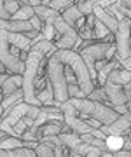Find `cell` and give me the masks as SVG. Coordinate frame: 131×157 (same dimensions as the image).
Segmentation results:
<instances>
[{"label":"cell","instance_id":"cell-1","mask_svg":"<svg viewBox=\"0 0 131 157\" xmlns=\"http://www.w3.org/2000/svg\"><path fill=\"white\" fill-rule=\"evenodd\" d=\"M56 49V45L52 40L42 39L39 42H35L30 47L26 59H25V72H23V91H25V101L32 103L35 107H42L40 100L37 98L35 87H37V78H39V72L42 63H46L47 54H51Z\"/></svg>","mask_w":131,"mask_h":157},{"label":"cell","instance_id":"cell-2","mask_svg":"<svg viewBox=\"0 0 131 157\" xmlns=\"http://www.w3.org/2000/svg\"><path fill=\"white\" fill-rule=\"evenodd\" d=\"M68 101L75 107V110L79 112V115H89V117L98 119L100 122L110 124L112 121L119 117V113L115 112L114 107H108L103 101H96V100H89L87 96L86 98H68Z\"/></svg>","mask_w":131,"mask_h":157},{"label":"cell","instance_id":"cell-3","mask_svg":"<svg viewBox=\"0 0 131 157\" xmlns=\"http://www.w3.org/2000/svg\"><path fill=\"white\" fill-rule=\"evenodd\" d=\"M114 44V42H108V40H98V42H91V44L84 45V47H80L79 52L82 59H84L86 67L91 73V77L96 80L98 77V70H96V63L100 59H107V52L110 49V45Z\"/></svg>","mask_w":131,"mask_h":157},{"label":"cell","instance_id":"cell-4","mask_svg":"<svg viewBox=\"0 0 131 157\" xmlns=\"http://www.w3.org/2000/svg\"><path fill=\"white\" fill-rule=\"evenodd\" d=\"M54 25V28H56V33L60 35V40L54 42L56 45V49H75L79 51L80 44H82V39H80L79 32L68 25V23L63 19V16L56 17V21L52 23Z\"/></svg>","mask_w":131,"mask_h":157},{"label":"cell","instance_id":"cell-5","mask_svg":"<svg viewBox=\"0 0 131 157\" xmlns=\"http://www.w3.org/2000/svg\"><path fill=\"white\" fill-rule=\"evenodd\" d=\"M0 59L6 65L9 73H23L25 72V59L17 56V52L11 49L9 42V30H0Z\"/></svg>","mask_w":131,"mask_h":157},{"label":"cell","instance_id":"cell-6","mask_svg":"<svg viewBox=\"0 0 131 157\" xmlns=\"http://www.w3.org/2000/svg\"><path fill=\"white\" fill-rule=\"evenodd\" d=\"M115 59L122 61L126 58L131 56V17H121L119 19V26L115 30Z\"/></svg>","mask_w":131,"mask_h":157},{"label":"cell","instance_id":"cell-7","mask_svg":"<svg viewBox=\"0 0 131 157\" xmlns=\"http://www.w3.org/2000/svg\"><path fill=\"white\" fill-rule=\"evenodd\" d=\"M103 87H105V93H107L108 100H110V103H112V107H115V105H126L128 98H126L124 86L115 84V82H112V80H105Z\"/></svg>","mask_w":131,"mask_h":157},{"label":"cell","instance_id":"cell-8","mask_svg":"<svg viewBox=\"0 0 131 157\" xmlns=\"http://www.w3.org/2000/svg\"><path fill=\"white\" fill-rule=\"evenodd\" d=\"M93 12H94V16H96L100 21H103L105 25H107V28L110 30L112 33H115V30H117V26H119V19H117L112 12L107 11V9H105V7H102L100 4H96V6H94Z\"/></svg>","mask_w":131,"mask_h":157},{"label":"cell","instance_id":"cell-9","mask_svg":"<svg viewBox=\"0 0 131 157\" xmlns=\"http://www.w3.org/2000/svg\"><path fill=\"white\" fill-rule=\"evenodd\" d=\"M35 14L42 19L44 23H49V25H52V23L56 21V17L61 16V12L56 11V9H52L51 6H44V4H40V6H35Z\"/></svg>","mask_w":131,"mask_h":157},{"label":"cell","instance_id":"cell-10","mask_svg":"<svg viewBox=\"0 0 131 157\" xmlns=\"http://www.w3.org/2000/svg\"><path fill=\"white\" fill-rule=\"evenodd\" d=\"M9 42H11L12 47H16V49H19V51H26V52H28L30 47L33 45V42H32L25 33H21V32H9Z\"/></svg>","mask_w":131,"mask_h":157},{"label":"cell","instance_id":"cell-11","mask_svg":"<svg viewBox=\"0 0 131 157\" xmlns=\"http://www.w3.org/2000/svg\"><path fill=\"white\" fill-rule=\"evenodd\" d=\"M19 87H23V73H11L2 86V93H4V96H7Z\"/></svg>","mask_w":131,"mask_h":157},{"label":"cell","instance_id":"cell-12","mask_svg":"<svg viewBox=\"0 0 131 157\" xmlns=\"http://www.w3.org/2000/svg\"><path fill=\"white\" fill-rule=\"evenodd\" d=\"M107 80H112V82H115V84L124 86V84H128V82L131 80V72L129 70H126V68H122V67H117V68H114L112 72L108 73Z\"/></svg>","mask_w":131,"mask_h":157},{"label":"cell","instance_id":"cell-13","mask_svg":"<svg viewBox=\"0 0 131 157\" xmlns=\"http://www.w3.org/2000/svg\"><path fill=\"white\" fill-rule=\"evenodd\" d=\"M61 16H63V19L68 23V25H72V26L75 28V23L79 21L84 14L80 12V9L77 7V4H74V6H70L68 9H65V11L61 12Z\"/></svg>","mask_w":131,"mask_h":157},{"label":"cell","instance_id":"cell-14","mask_svg":"<svg viewBox=\"0 0 131 157\" xmlns=\"http://www.w3.org/2000/svg\"><path fill=\"white\" fill-rule=\"evenodd\" d=\"M23 100H25V91H23V87H19L14 93L4 96V100H2L0 105L4 107V110H7V108H11L12 105H16V103H19V101H23Z\"/></svg>","mask_w":131,"mask_h":157},{"label":"cell","instance_id":"cell-15","mask_svg":"<svg viewBox=\"0 0 131 157\" xmlns=\"http://www.w3.org/2000/svg\"><path fill=\"white\" fill-rule=\"evenodd\" d=\"M37 98L40 100V103L42 105H54V89H52V84H51V80L46 84V87L44 89H40L37 91Z\"/></svg>","mask_w":131,"mask_h":157},{"label":"cell","instance_id":"cell-16","mask_svg":"<svg viewBox=\"0 0 131 157\" xmlns=\"http://www.w3.org/2000/svg\"><path fill=\"white\" fill-rule=\"evenodd\" d=\"M60 136V140H61V143L67 148H74V147H77L79 143H82V138H80L79 133H75V131H72V133H61V135H58Z\"/></svg>","mask_w":131,"mask_h":157},{"label":"cell","instance_id":"cell-17","mask_svg":"<svg viewBox=\"0 0 131 157\" xmlns=\"http://www.w3.org/2000/svg\"><path fill=\"white\" fill-rule=\"evenodd\" d=\"M33 14H35L33 6L26 4V6H19V9H17V11L11 16V19H16V21H28Z\"/></svg>","mask_w":131,"mask_h":157},{"label":"cell","instance_id":"cell-18","mask_svg":"<svg viewBox=\"0 0 131 157\" xmlns=\"http://www.w3.org/2000/svg\"><path fill=\"white\" fill-rule=\"evenodd\" d=\"M124 140H126V138L122 135H107V138H105L108 150H112V152L121 150L122 145H124Z\"/></svg>","mask_w":131,"mask_h":157},{"label":"cell","instance_id":"cell-19","mask_svg":"<svg viewBox=\"0 0 131 157\" xmlns=\"http://www.w3.org/2000/svg\"><path fill=\"white\" fill-rule=\"evenodd\" d=\"M93 30H94V37H96L98 40H107V37L112 33V32L107 28V25H105L103 21H100L98 17L94 19V26H93Z\"/></svg>","mask_w":131,"mask_h":157},{"label":"cell","instance_id":"cell-20","mask_svg":"<svg viewBox=\"0 0 131 157\" xmlns=\"http://www.w3.org/2000/svg\"><path fill=\"white\" fill-rule=\"evenodd\" d=\"M35 155L39 157H52L56 155V152H54V147L46 143V141H39V145L35 147Z\"/></svg>","mask_w":131,"mask_h":157},{"label":"cell","instance_id":"cell-21","mask_svg":"<svg viewBox=\"0 0 131 157\" xmlns=\"http://www.w3.org/2000/svg\"><path fill=\"white\" fill-rule=\"evenodd\" d=\"M87 98H89V100H96V101H103V103H105V101H110L108 100V96H107V93H105V87H103V86H96V87L87 94Z\"/></svg>","mask_w":131,"mask_h":157},{"label":"cell","instance_id":"cell-22","mask_svg":"<svg viewBox=\"0 0 131 157\" xmlns=\"http://www.w3.org/2000/svg\"><path fill=\"white\" fill-rule=\"evenodd\" d=\"M74 4H77V0H51L47 6H51L52 9H56V11L63 12L65 9H68V7L74 6Z\"/></svg>","mask_w":131,"mask_h":157},{"label":"cell","instance_id":"cell-23","mask_svg":"<svg viewBox=\"0 0 131 157\" xmlns=\"http://www.w3.org/2000/svg\"><path fill=\"white\" fill-rule=\"evenodd\" d=\"M68 96L70 98H86V93L80 89V86L75 84H68Z\"/></svg>","mask_w":131,"mask_h":157},{"label":"cell","instance_id":"cell-24","mask_svg":"<svg viewBox=\"0 0 131 157\" xmlns=\"http://www.w3.org/2000/svg\"><path fill=\"white\" fill-rule=\"evenodd\" d=\"M42 35H44V39H47V40H52V37L56 35V28H54V25H49V23H44V28H42Z\"/></svg>","mask_w":131,"mask_h":157},{"label":"cell","instance_id":"cell-25","mask_svg":"<svg viewBox=\"0 0 131 157\" xmlns=\"http://www.w3.org/2000/svg\"><path fill=\"white\" fill-rule=\"evenodd\" d=\"M26 129H28V124L25 122V119H21V121H17V122L14 124V133H16V136H19V138H21V135H23Z\"/></svg>","mask_w":131,"mask_h":157},{"label":"cell","instance_id":"cell-26","mask_svg":"<svg viewBox=\"0 0 131 157\" xmlns=\"http://www.w3.org/2000/svg\"><path fill=\"white\" fill-rule=\"evenodd\" d=\"M28 21H30V25H32V28H33V30H39V32H42V28H44V21H42V19H40L37 14H33V16L30 17Z\"/></svg>","mask_w":131,"mask_h":157},{"label":"cell","instance_id":"cell-27","mask_svg":"<svg viewBox=\"0 0 131 157\" xmlns=\"http://www.w3.org/2000/svg\"><path fill=\"white\" fill-rule=\"evenodd\" d=\"M11 12L6 9V0H0V17L2 19H11Z\"/></svg>","mask_w":131,"mask_h":157},{"label":"cell","instance_id":"cell-28","mask_svg":"<svg viewBox=\"0 0 131 157\" xmlns=\"http://www.w3.org/2000/svg\"><path fill=\"white\" fill-rule=\"evenodd\" d=\"M117 2H119V0H100L98 4H100L102 7H105V9H108L112 4H117Z\"/></svg>","mask_w":131,"mask_h":157},{"label":"cell","instance_id":"cell-29","mask_svg":"<svg viewBox=\"0 0 131 157\" xmlns=\"http://www.w3.org/2000/svg\"><path fill=\"white\" fill-rule=\"evenodd\" d=\"M119 63H121V67L122 68H126V70H129L131 72V56L126 58V59H122V61H119Z\"/></svg>","mask_w":131,"mask_h":157},{"label":"cell","instance_id":"cell-30","mask_svg":"<svg viewBox=\"0 0 131 157\" xmlns=\"http://www.w3.org/2000/svg\"><path fill=\"white\" fill-rule=\"evenodd\" d=\"M114 108H115V112L119 113V115H121V113H126L128 110H129V108H128V105H115Z\"/></svg>","mask_w":131,"mask_h":157},{"label":"cell","instance_id":"cell-31","mask_svg":"<svg viewBox=\"0 0 131 157\" xmlns=\"http://www.w3.org/2000/svg\"><path fill=\"white\" fill-rule=\"evenodd\" d=\"M9 77V72H0V87H2V86H4V82H6V78Z\"/></svg>","mask_w":131,"mask_h":157},{"label":"cell","instance_id":"cell-32","mask_svg":"<svg viewBox=\"0 0 131 157\" xmlns=\"http://www.w3.org/2000/svg\"><path fill=\"white\" fill-rule=\"evenodd\" d=\"M121 4H122L124 7H129L131 9V0H121Z\"/></svg>","mask_w":131,"mask_h":157},{"label":"cell","instance_id":"cell-33","mask_svg":"<svg viewBox=\"0 0 131 157\" xmlns=\"http://www.w3.org/2000/svg\"><path fill=\"white\" fill-rule=\"evenodd\" d=\"M17 4L19 6H26V4H30V0H17Z\"/></svg>","mask_w":131,"mask_h":157},{"label":"cell","instance_id":"cell-34","mask_svg":"<svg viewBox=\"0 0 131 157\" xmlns=\"http://www.w3.org/2000/svg\"><path fill=\"white\" fill-rule=\"evenodd\" d=\"M4 136H7V133H6V131H2V129H0V140H2Z\"/></svg>","mask_w":131,"mask_h":157},{"label":"cell","instance_id":"cell-35","mask_svg":"<svg viewBox=\"0 0 131 157\" xmlns=\"http://www.w3.org/2000/svg\"><path fill=\"white\" fill-rule=\"evenodd\" d=\"M2 100H4V93H2V87H0V103H2Z\"/></svg>","mask_w":131,"mask_h":157},{"label":"cell","instance_id":"cell-36","mask_svg":"<svg viewBox=\"0 0 131 157\" xmlns=\"http://www.w3.org/2000/svg\"><path fill=\"white\" fill-rule=\"evenodd\" d=\"M49 2H51V0H42V4H44V6H47Z\"/></svg>","mask_w":131,"mask_h":157},{"label":"cell","instance_id":"cell-37","mask_svg":"<svg viewBox=\"0 0 131 157\" xmlns=\"http://www.w3.org/2000/svg\"><path fill=\"white\" fill-rule=\"evenodd\" d=\"M77 2H79V0H77Z\"/></svg>","mask_w":131,"mask_h":157}]
</instances>
